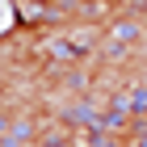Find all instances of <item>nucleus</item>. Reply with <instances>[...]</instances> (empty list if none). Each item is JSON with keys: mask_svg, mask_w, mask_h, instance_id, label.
I'll list each match as a JSON object with an SVG mask.
<instances>
[{"mask_svg": "<svg viewBox=\"0 0 147 147\" xmlns=\"http://www.w3.org/2000/svg\"><path fill=\"white\" fill-rule=\"evenodd\" d=\"M9 25H13V4H9V0H0V34H4Z\"/></svg>", "mask_w": 147, "mask_h": 147, "instance_id": "nucleus-1", "label": "nucleus"}]
</instances>
